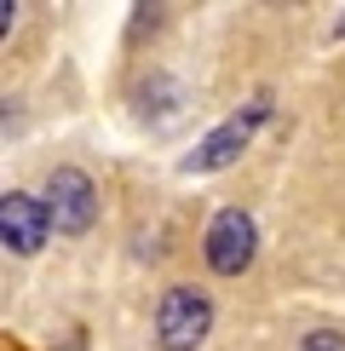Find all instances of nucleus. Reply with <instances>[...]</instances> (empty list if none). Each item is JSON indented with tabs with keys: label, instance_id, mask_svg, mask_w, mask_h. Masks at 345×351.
<instances>
[{
	"label": "nucleus",
	"instance_id": "obj_4",
	"mask_svg": "<svg viewBox=\"0 0 345 351\" xmlns=\"http://www.w3.org/2000/svg\"><path fill=\"white\" fill-rule=\"evenodd\" d=\"M47 230H52L47 202L29 196V190H6V202H0V237H6L12 254H35L47 242Z\"/></svg>",
	"mask_w": 345,
	"mask_h": 351
},
{
	"label": "nucleus",
	"instance_id": "obj_1",
	"mask_svg": "<svg viewBox=\"0 0 345 351\" xmlns=\"http://www.w3.org/2000/svg\"><path fill=\"white\" fill-rule=\"evenodd\" d=\"M207 328H213L207 294L196 282H172L162 294V305H155V340H162V351H196L207 340Z\"/></svg>",
	"mask_w": 345,
	"mask_h": 351
},
{
	"label": "nucleus",
	"instance_id": "obj_3",
	"mask_svg": "<svg viewBox=\"0 0 345 351\" xmlns=\"http://www.w3.org/2000/svg\"><path fill=\"white\" fill-rule=\"evenodd\" d=\"M207 265L219 276H242L253 265V219L242 208H225L219 219L207 225Z\"/></svg>",
	"mask_w": 345,
	"mask_h": 351
},
{
	"label": "nucleus",
	"instance_id": "obj_5",
	"mask_svg": "<svg viewBox=\"0 0 345 351\" xmlns=\"http://www.w3.org/2000/svg\"><path fill=\"white\" fill-rule=\"evenodd\" d=\"M259 121H265V104H253L248 115H230V121L219 127V133H213V138L196 150V162H190V167H201V173H207V167H225L230 156H236L242 144L253 138V127H259Z\"/></svg>",
	"mask_w": 345,
	"mask_h": 351
},
{
	"label": "nucleus",
	"instance_id": "obj_6",
	"mask_svg": "<svg viewBox=\"0 0 345 351\" xmlns=\"http://www.w3.org/2000/svg\"><path fill=\"white\" fill-rule=\"evenodd\" d=\"M299 351H345V334H340V328H311Z\"/></svg>",
	"mask_w": 345,
	"mask_h": 351
},
{
	"label": "nucleus",
	"instance_id": "obj_2",
	"mask_svg": "<svg viewBox=\"0 0 345 351\" xmlns=\"http://www.w3.org/2000/svg\"><path fill=\"white\" fill-rule=\"evenodd\" d=\"M47 213H52V225L64 230V237H81V230L98 219L92 179H86L81 167H58L52 179H47Z\"/></svg>",
	"mask_w": 345,
	"mask_h": 351
}]
</instances>
